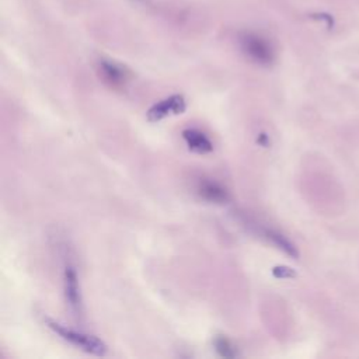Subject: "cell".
Here are the masks:
<instances>
[{
    "label": "cell",
    "instance_id": "3",
    "mask_svg": "<svg viewBox=\"0 0 359 359\" xmlns=\"http://www.w3.org/2000/svg\"><path fill=\"white\" fill-rule=\"evenodd\" d=\"M185 111V101L182 95H171L157 104H154L147 111V119L150 122H157L167 116L168 114H182Z\"/></svg>",
    "mask_w": 359,
    "mask_h": 359
},
{
    "label": "cell",
    "instance_id": "1",
    "mask_svg": "<svg viewBox=\"0 0 359 359\" xmlns=\"http://www.w3.org/2000/svg\"><path fill=\"white\" fill-rule=\"evenodd\" d=\"M240 46L248 59L258 65L268 66L275 59V50L271 42L254 32H244L240 35Z\"/></svg>",
    "mask_w": 359,
    "mask_h": 359
},
{
    "label": "cell",
    "instance_id": "5",
    "mask_svg": "<svg viewBox=\"0 0 359 359\" xmlns=\"http://www.w3.org/2000/svg\"><path fill=\"white\" fill-rule=\"evenodd\" d=\"M65 293H66V300L72 309L73 313H80V290H79V283H77V273L73 266L67 265L65 271Z\"/></svg>",
    "mask_w": 359,
    "mask_h": 359
},
{
    "label": "cell",
    "instance_id": "2",
    "mask_svg": "<svg viewBox=\"0 0 359 359\" xmlns=\"http://www.w3.org/2000/svg\"><path fill=\"white\" fill-rule=\"evenodd\" d=\"M46 324L49 328H52L56 334H59L63 339L69 341L70 344L81 348L83 351L93 353V355H104L107 352V346L104 345L102 341H100L97 337L87 335L83 332L73 331L70 328H66L52 320H46Z\"/></svg>",
    "mask_w": 359,
    "mask_h": 359
},
{
    "label": "cell",
    "instance_id": "9",
    "mask_svg": "<svg viewBox=\"0 0 359 359\" xmlns=\"http://www.w3.org/2000/svg\"><path fill=\"white\" fill-rule=\"evenodd\" d=\"M215 348H216L217 353L223 358H234L237 355V352H236L234 346L230 344V341L223 337H219L215 339Z\"/></svg>",
    "mask_w": 359,
    "mask_h": 359
},
{
    "label": "cell",
    "instance_id": "7",
    "mask_svg": "<svg viewBox=\"0 0 359 359\" xmlns=\"http://www.w3.org/2000/svg\"><path fill=\"white\" fill-rule=\"evenodd\" d=\"M100 72H101L102 79L114 87H119L125 83V79H126L125 72L121 69V66H118L112 62L101 60L100 62Z\"/></svg>",
    "mask_w": 359,
    "mask_h": 359
},
{
    "label": "cell",
    "instance_id": "6",
    "mask_svg": "<svg viewBox=\"0 0 359 359\" xmlns=\"http://www.w3.org/2000/svg\"><path fill=\"white\" fill-rule=\"evenodd\" d=\"M182 136L189 147V150L195 153H209L213 146L212 142L205 136V133L196 130V129H187L182 132Z\"/></svg>",
    "mask_w": 359,
    "mask_h": 359
},
{
    "label": "cell",
    "instance_id": "8",
    "mask_svg": "<svg viewBox=\"0 0 359 359\" xmlns=\"http://www.w3.org/2000/svg\"><path fill=\"white\" fill-rule=\"evenodd\" d=\"M262 234H264L268 240H271L278 248L283 250L286 254H289V255H292V257H297V251H296L294 245H293L286 237H283L280 233H278V231H275V230L264 229V230H262Z\"/></svg>",
    "mask_w": 359,
    "mask_h": 359
},
{
    "label": "cell",
    "instance_id": "4",
    "mask_svg": "<svg viewBox=\"0 0 359 359\" xmlns=\"http://www.w3.org/2000/svg\"><path fill=\"white\" fill-rule=\"evenodd\" d=\"M198 194L205 201H209L213 203H224L229 199L227 189L222 184L208 178H202L198 182Z\"/></svg>",
    "mask_w": 359,
    "mask_h": 359
}]
</instances>
